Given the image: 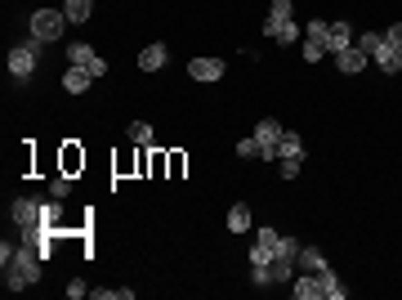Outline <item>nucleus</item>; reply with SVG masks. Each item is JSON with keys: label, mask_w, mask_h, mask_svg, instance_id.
<instances>
[{"label": "nucleus", "mask_w": 402, "mask_h": 300, "mask_svg": "<svg viewBox=\"0 0 402 300\" xmlns=\"http://www.w3.org/2000/svg\"><path fill=\"white\" fill-rule=\"evenodd\" d=\"M166 59H170L166 45H148V50L139 54V68H143V72H157V68H166Z\"/></svg>", "instance_id": "13"}, {"label": "nucleus", "mask_w": 402, "mask_h": 300, "mask_svg": "<svg viewBox=\"0 0 402 300\" xmlns=\"http://www.w3.org/2000/svg\"><path fill=\"white\" fill-rule=\"evenodd\" d=\"M300 242H295V238H277V256H286V260H300Z\"/></svg>", "instance_id": "24"}, {"label": "nucleus", "mask_w": 402, "mask_h": 300, "mask_svg": "<svg viewBox=\"0 0 402 300\" xmlns=\"http://www.w3.org/2000/svg\"><path fill=\"white\" fill-rule=\"evenodd\" d=\"M81 162H85V157L76 153V148H67V153H63V166H67V171H76V166H81Z\"/></svg>", "instance_id": "30"}, {"label": "nucleus", "mask_w": 402, "mask_h": 300, "mask_svg": "<svg viewBox=\"0 0 402 300\" xmlns=\"http://www.w3.org/2000/svg\"><path fill=\"white\" fill-rule=\"evenodd\" d=\"M300 162H304V157H282V162H277L282 180H295V175H300Z\"/></svg>", "instance_id": "26"}, {"label": "nucleus", "mask_w": 402, "mask_h": 300, "mask_svg": "<svg viewBox=\"0 0 402 300\" xmlns=\"http://www.w3.org/2000/svg\"><path fill=\"white\" fill-rule=\"evenodd\" d=\"M188 77H193V81H219V77H224V63H219V59H193V63H188Z\"/></svg>", "instance_id": "6"}, {"label": "nucleus", "mask_w": 402, "mask_h": 300, "mask_svg": "<svg viewBox=\"0 0 402 300\" xmlns=\"http://www.w3.org/2000/svg\"><path fill=\"white\" fill-rule=\"evenodd\" d=\"M41 247H32V242H27V247H0V269H5V287L9 292H27V287L36 283V278H41Z\"/></svg>", "instance_id": "1"}, {"label": "nucleus", "mask_w": 402, "mask_h": 300, "mask_svg": "<svg viewBox=\"0 0 402 300\" xmlns=\"http://www.w3.org/2000/svg\"><path fill=\"white\" fill-rule=\"evenodd\" d=\"M126 135H130V144H139V148H148V144H152V126H148V121H130Z\"/></svg>", "instance_id": "21"}, {"label": "nucleus", "mask_w": 402, "mask_h": 300, "mask_svg": "<svg viewBox=\"0 0 402 300\" xmlns=\"http://www.w3.org/2000/svg\"><path fill=\"white\" fill-rule=\"evenodd\" d=\"M50 193H54V198H67V193H72V180H67V175H59V180H50Z\"/></svg>", "instance_id": "28"}, {"label": "nucleus", "mask_w": 402, "mask_h": 300, "mask_svg": "<svg viewBox=\"0 0 402 300\" xmlns=\"http://www.w3.org/2000/svg\"><path fill=\"white\" fill-rule=\"evenodd\" d=\"M85 72H90V77H94V81H99V77H103V72H108V63H103V59H94V63H90V68H85Z\"/></svg>", "instance_id": "32"}, {"label": "nucleus", "mask_w": 402, "mask_h": 300, "mask_svg": "<svg viewBox=\"0 0 402 300\" xmlns=\"http://www.w3.org/2000/svg\"><path fill=\"white\" fill-rule=\"evenodd\" d=\"M322 54H327V45H322V41H313V36H304V63H318Z\"/></svg>", "instance_id": "23"}, {"label": "nucleus", "mask_w": 402, "mask_h": 300, "mask_svg": "<svg viewBox=\"0 0 402 300\" xmlns=\"http://www.w3.org/2000/svg\"><path fill=\"white\" fill-rule=\"evenodd\" d=\"M385 41H389V45H394V50L402 54V23H394V27H389V32H385Z\"/></svg>", "instance_id": "29"}, {"label": "nucleus", "mask_w": 402, "mask_h": 300, "mask_svg": "<svg viewBox=\"0 0 402 300\" xmlns=\"http://www.w3.org/2000/svg\"><path fill=\"white\" fill-rule=\"evenodd\" d=\"M67 296H72V300H81V296H90V287H85L81 278H76V283H67Z\"/></svg>", "instance_id": "31"}, {"label": "nucleus", "mask_w": 402, "mask_h": 300, "mask_svg": "<svg viewBox=\"0 0 402 300\" xmlns=\"http://www.w3.org/2000/svg\"><path fill=\"white\" fill-rule=\"evenodd\" d=\"M335 68H340L344 77H353V72H362V68H367V54H362L358 45H349V50H340V54H335Z\"/></svg>", "instance_id": "7"}, {"label": "nucleus", "mask_w": 402, "mask_h": 300, "mask_svg": "<svg viewBox=\"0 0 402 300\" xmlns=\"http://www.w3.org/2000/svg\"><path fill=\"white\" fill-rule=\"evenodd\" d=\"M63 27H67L63 9H36V14H32V36H36V41H45V45H50L54 36H63Z\"/></svg>", "instance_id": "3"}, {"label": "nucleus", "mask_w": 402, "mask_h": 300, "mask_svg": "<svg viewBox=\"0 0 402 300\" xmlns=\"http://www.w3.org/2000/svg\"><path fill=\"white\" fill-rule=\"evenodd\" d=\"M277 238H282L277 229H260V238H255V247H251V265H268V260L277 256Z\"/></svg>", "instance_id": "5"}, {"label": "nucleus", "mask_w": 402, "mask_h": 300, "mask_svg": "<svg viewBox=\"0 0 402 300\" xmlns=\"http://www.w3.org/2000/svg\"><path fill=\"white\" fill-rule=\"evenodd\" d=\"M349 45H353V27L344 23V18H340V23H331V36H327V50H331V54H340V50H349Z\"/></svg>", "instance_id": "9"}, {"label": "nucleus", "mask_w": 402, "mask_h": 300, "mask_svg": "<svg viewBox=\"0 0 402 300\" xmlns=\"http://www.w3.org/2000/svg\"><path fill=\"white\" fill-rule=\"evenodd\" d=\"M295 300H322V278L318 274H300L295 278Z\"/></svg>", "instance_id": "10"}, {"label": "nucleus", "mask_w": 402, "mask_h": 300, "mask_svg": "<svg viewBox=\"0 0 402 300\" xmlns=\"http://www.w3.org/2000/svg\"><path fill=\"white\" fill-rule=\"evenodd\" d=\"M90 9H94V0H63L67 23H85V18H90Z\"/></svg>", "instance_id": "16"}, {"label": "nucleus", "mask_w": 402, "mask_h": 300, "mask_svg": "<svg viewBox=\"0 0 402 300\" xmlns=\"http://www.w3.org/2000/svg\"><path fill=\"white\" fill-rule=\"evenodd\" d=\"M371 59H376V68H380V72H402V54H398L394 45H389V41L380 45V50L371 54Z\"/></svg>", "instance_id": "12"}, {"label": "nucleus", "mask_w": 402, "mask_h": 300, "mask_svg": "<svg viewBox=\"0 0 402 300\" xmlns=\"http://www.w3.org/2000/svg\"><path fill=\"white\" fill-rule=\"evenodd\" d=\"M255 139H260V162H277V139H282V126L273 117H264L255 126Z\"/></svg>", "instance_id": "4"}, {"label": "nucleus", "mask_w": 402, "mask_h": 300, "mask_svg": "<svg viewBox=\"0 0 402 300\" xmlns=\"http://www.w3.org/2000/svg\"><path fill=\"white\" fill-rule=\"evenodd\" d=\"M90 86H94V77H90L85 68H72V72H63V90H67V95H85Z\"/></svg>", "instance_id": "11"}, {"label": "nucleus", "mask_w": 402, "mask_h": 300, "mask_svg": "<svg viewBox=\"0 0 402 300\" xmlns=\"http://www.w3.org/2000/svg\"><path fill=\"white\" fill-rule=\"evenodd\" d=\"M41 45H45V41L27 36L23 45H14V50H9V72H14L18 81H27V77L36 72V59H41Z\"/></svg>", "instance_id": "2"}, {"label": "nucleus", "mask_w": 402, "mask_h": 300, "mask_svg": "<svg viewBox=\"0 0 402 300\" xmlns=\"http://www.w3.org/2000/svg\"><path fill=\"white\" fill-rule=\"evenodd\" d=\"M300 36H304V32H300V27L291 23V18H286V23H282V32H277V45H295V41H300Z\"/></svg>", "instance_id": "25"}, {"label": "nucleus", "mask_w": 402, "mask_h": 300, "mask_svg": "<svg viewBox=\"0 0 402 300\" xmlns=\"http://www.w3.org/2000/svg\"><path fill=\"white\" fill-rule=\"evenodd\" d=\"M282 157H304V144H300L295 130H282V139H277V162H282Z\"/></svg>", "instance_id": "14"}, {"label": "nucleus", "mask_w": 402, "mask_h": 300, "mask_svg": "<svg viewBox=\"0 0 402 300\" xmlns=\"http://www.w3.org/2000/svg\"><path fill=\"white\" fill-rule=\"evenodd\" d=\"M353 45H358V50L371 59V54H376L380 45H385V32H362V36H353Z\"/></svg>", "instance_id": "20"}, {"label": "nucleus", "mask_w": 402, "mask_h": 300, "mask_svg": "<svg viewBox=\"0 0 402 300\" xmlns=\"http://www.w3.org/2000/svg\"><path fill=\"white\" fill-rule=\"evenodd\" d=\"M318 278H322V300H344V296H349V292L340 287V278L331 274V269H322Z\"/></svg>", "instance_id": "18"}, {"label": "nucleus", "mask_w": 402, "mask_h": 300, "mask_svg": "<svg viewBox=\"0 0 402 300\" xmlns=\"http://www.w3.org/2000/svg\"><path fill=\"white\" fill-rule=\"evenodd\" d=\"M228 229H233V233H246V229H251V206H246V202H237L233 211H228Z\"/></svg>", "instance_id": "17"}, {"label": "nucleus", "mask_w": 402, "mask_h": 300, "mask_svg": "<svg viewBox=\"0 0 402 300\" xmlns=\"http://www.w3.org/2000/svg\"><path fill=\"white\" fill-rule=\"evenodd\" d=\"M286 18H291V0H273V9H268V18H264V36L277 41V32H282Z\"/></svg>", "instance_id": "8"}, {"label": "nucleus", "mask_w": 402, "mask_h": 300, "mask_svg": "<svg viewBox=\"0 0 402 300\" xmlns=\"http://www.w3.org/2000/svg\"><path fill=\"white\" fill-rule=\"evenodd\" d=\"M67 59H72V68H90V63L99 59V54H94L85 41H72V45H67Z\"/></svg>", "instance_id": "15"}, {"label": "nucleus", "mask_w": 402, "mask_h": 300, "mask_svg": "<svg viewBox=\"0 0 402 300\" xmlns=\"http://www.w3.org/2000/svg\"><path fill=\"white\" fill-rule=\"evenodd\" d=\"M237 157H246V162H251V157H260V139H242V144H237Z\"/></svg>", "instance_id": "27"}, {"label": "nucleus", "mask_w": 402, "mask_h": 300, "mask_svg": "<svg viewBox=\"0 0 402 300\" xmlns=\"http://www.w3.org/2000/svg\"><path fill=\"white\" fill-rule=\"evenodd\" d=\"M59 220H63V206H59V198H54V202H41V224H45V229H54Z\"/></svg>", "instance_id": "22"}, {"label": "nucleus", "mask_w": 402, "mask_h": 300, "mask_svg": "<svg viewBox=\"0 0 402 300\" xmlns=\"http://www.w3.org/2000/svg\"><path fill=\"white\" fill-rule=\"evenodd\" d=\"M300 265H304V274H322V269H327V260H322L318 247H304L300 251Z\"/></svg>", "instance_id": "19"}]
</instances>
